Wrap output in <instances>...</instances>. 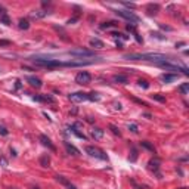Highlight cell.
Masks as SVG:
<instances>
[{
  "instance_id": "3957f363",
  "label": "cell",
  "mask_w": 189,
  "mask_h": 189,
  "mask_svg": "<svg viewBox=\"0 0 189 189\" xmlns=\"http://www.w3.org/2000/svg\"><path fill=\"white\" fill-rule=\"evenodd\" d=\"M157 67L162 68V70H167V71H182V74L185 75H189V70L185 67V65H180L176 62V59H171V61H164V62H158L155 64Z\"/></svg>"
},
{
  "instance_id": "f6af8a7d",
  "label": "cell",
  "mask_w": 189,
  "mask_h": 189,
  "mask_svg": "<svg viewBox=\"0 0 189 189\" xmlns=\"http://www.w3.org/2000/svg\"><path fill=\"white\" fill-rule=\"evenodd\" d=\"M11 152H12V155H13V157H16V152H15V149H12V148H11Z\"/></svg>"
},
{
  "instance_id": "603a6c76",
  "label": "cell",
  "mask_w": 189,
  "mask_h": 189,
  "mask_svg": "<svg viewBox=\"0 0 189 189\" xmlns=\"http://www.w3.org/2000/svg\"><path fill=\"white\" fill-rule=\"evenodd\" d=\"M49 164H50V158L47 155H43L40 158V166L41 167H49Z\"/></svg>"
},
{
  "instance_id": "d6986e66",
  "label": "cell",
  "mask_w": 189,
  "mask_h": 189,
  "mask_svg": "<svg viewBox=\"0 0 189 189\" xmlns=\"http://www.w3.org/2000/svg\"><path fill=\"white\" fill-rule=\"evenodd\" d=\"M90 46L92 47H96V49H102V47H104L105 45H104V41H102V40H99V39H90Z\"/></svg>"
},
{
  "instance_id": "44dd1931",
  "label": "cell",
  "mask_w": 189,
  "mask_h": 189,
  "mask_svg": "<svg viewBox=\"0 0 189 189\" xmlns=\"http://www.w3.org/2000/svg\"><path fill=\"white\" fill-rule=\"evenodd\" d=\"M47 13H49V12H46V11H36V12H33V13H31V18H34V19L45 18Z\"/></svg>"
},
{
  "instance_id": "cb8c5ba5",
  "label": "cell",
  "mask_w": 189,
  "mask_h": 189,
  "mask_svg": "<svg viewBox=\"0 0 189 189\" xmlns=\"http://www.w3.org/2000/svg\"><path fill=\"white\" fill-rule=\"evenodd\" d=\"M179 92L182 94H188L189 93V83H183L182 86H179Z\"/></svg>"
},
{
  "instance_id": "7dc6e473",
  "label": "cell",
  "mask_w": 189,
  "mask_h": 189,
  "mask_svg": "<svg viewBox=\"0 0 189 189\" xmlns=\"http://www.w3.org/2000/svg\"><path fill=\"white\" fill-rule=\"evenodd\" d=\"M180 189H186V188H180Z\"/></svg>"
},
{
  "instance_id": "7402d4cb",
  "label": "cell",
  "mask_w": 189,
  "mask_h": 189,
  "mask_svg": "<svg viewBox=\"0 0 189 189\" xmlns=\"http://www.w3.org/2000/svg\"><path fill=\"white\" fill-rule=\"evenodd\" d=\"M18 27H19L21 30H28V28H30V21H28L27 18H22V19H19Z\"/></svg>"
},
{
  "instance_id": "8992f818",
  "label": "cell",
  "mask_w": 189,
  "mask_h": 189,
  "mask_svg": "<svg viewBox=\"0 0 189 189\" xmlns=\"http://www.w3.org/2000/svg\"><path fill=\"white\" fill-rule=\"evenodd\" d=\"M120 18H124V19H127V21H130V22H139L140 19H139V16L137 15H134L133 12H130V11H114Z\"/></svg>"
},
{
  "instance_id": "6da1fadb",
  "label": "cell",
  "mask_w": 189,
  "mask_h": 189,
  "mask_svg": "<svg viewBox=\"0 0 189 189\" xmlns=\"http://www.w3.org/2000/svg\"><path fill=\"white\" fill-rule=\"evenodd\" d=\"M124 59H132V61H149L154 64L164 62V61H171V56L161 55V53H126L123 56Z\"/></svg>"
},
{
  "instance_id": "484cf974",
  "label": "cell",
  "mask_w": 189,
  "mask_h": 189,
  "mask_svg": "<svg viewBox=\"0 0 189 189\" xmlns=\"http://www.w3.org/2000/svg\"><path fill=\"white\" fill-rule=\"evenodd\" d=\"M111 27H117V22L109 21V22H104V24H100V28H102V30H106V28H111Z\"/></svg>"
},
{
  "instance_id": "7bdbcfd3",
  "label": "cell",
  "mask_w": 189,
  "mask_h": 189,
  "mask_svg": "<svg viewBox=\"0 0 189 189\" xmlns=\"http://www.w3.org/2000/svg\"><path fill=\"white\" fill-rule=\"evenodd\" d=\"M15 87H16V89H21V81H19V80H16V84H15Z\"/></svg>"
},
{
  "instance_id": "7c38bea8",
  "label": "cell",
  "mask_w": 189,
  "mask_h": 189,
  "mask_svg": "<svg viewBox=\"0 0 189 189\" xmlns=\"http://www.w3.org/2000/svg\"><path fill=\"white\" fill-rule=\"evenodd\" d=\"M148 166H149V170H152L154 173H155L160 179H161V174L158 173V168H160V160L158 158H155V160H151L149 162H148Z\"/></svg>"
},
{
  "instance_id": "4dcf8cb0",
  "label": "cell",
  "mask_w": 189,
  "mask_h": 189,
  "mask_svg": "<svg viewBox=\"0 0 189 189\" xmlns=\"http://www.w3.org/2000/svg\"><path fill=\"white\" fill-rule=\"evenodd\" d=\"M43 100L45 102H49V104H55V98H52V96H49V94H43Z\"/></svg>"
},
{
  "instance_id": "52a82bcc",
  "label": "cell",
  "mask_w": 189,
  "mask_h": 189,
  "mask_svg": "<svg viewBox=\"0 0 189 189\" xmlns=\"http://www.w3.org/2000/svg\"><path fill=\"white\" fill-rule=\"evenodd\" d=\"M92 81V75H90V73H87V71H80L79 74L75 75V83H79V84H89Z\"/></svg>"
},
{
  "instance_id": "2e32d148",
  "label": "cell",
  "mask_w": 189,
  "mask_h": 189,
  "mask_svg": "<svg viewBox=\"0 0 189 189\" xmlns=\"http://www.w3.org/2000/svg\"><path fill=\"white\" fill-rule=\"evenodd\" d=\"M112 81L114 83H120V84H127L128 79H127V75H124V74H115V75H112Z\"/></svg>"
},
{
  "instance_id": "836d02e7",
  "label": "cell",
  "mask_w": 189,
  "mask_h": 189,
  "mask_svg": "<svg viewBox=\"0 0 189 189\" xmlns=\"http://www.w3.org/2000/svg\"><path fill=\"white\" fill-rule=\"evenodd\" d=\"M136 158H137V151L133 148V149H132V157H130V161H136Z\"/></svg>"
},
{
  "instance_id": "4fadbf2b",
  "label": "cell",
  "mask_w": 189,
  "mask_h": 189,
  "mask_svg": "<svg viewBox=\"0 0 189 189\" xmlns=\"http://www.w3.org/2000/svg\"><path fill=\"white\" fill-rule=\"evenodd\" d=\"M55 179L58 180L59 183H62L64 186H67L68 189H77V188H75V186H74V185L70 182V180H68L67 177H64V176H59V174H56V176H55Z\"/></svg>"
},
{
  "instance_id": "ab89813d",
  "label": "cell",
  "mask_w": 189,
  "mask_h": 189,
  "mask_svg": "<svg viewBox=\"0 0 189 189\" xmlns=\"http://www.w3.org/2000/svg\"><path fill=\"white\" fill-rule=\"evenodd\" d=\"M7 45H11V41H7V40H0V46H7Z\"/></svg>"
},
{
  "instance_id": "f546056e",
  "label": "cell",
  "mask_w": 189,
  "mask_h": 189,
  "mask_svg": "<svg viewBox=\"0 0 189 189\" xmlns=\"http://www.w3.org/2000/svg\"><path fill=\"white\" fill-rule=\"evenodd\" d=\"M128 130H130L132 133H134V134H137L139 133V127H137V124L132 123V124H128Z\"/></svg>"
},
{
  "instance_id": "8fae6325",
  "label": "cell",
  "mask_w": 189,
  "mask_h": 189,
  "mask_svg": "<svg viewBox=\"0 0 189 189\" xmlns=\"http://www.w3.org/2000/svg\"><path fill=\"white\" fill-rule=\"evenodd\" d=\"M68 128H70V130L77 136V137H80V139H83V140H86V139H87V136H86L84 133H81L80 132V124L79 123H75V124H71L70 127H68Z\"/></svg>"
},
{
  "instance_id": "277c9868",
  "label": "cell",
  "mask_w": 189,
  "mask_h": 189,
  "mask_svg": "<svg viewBox=\"0 0 189 189\" xmlns=\"http://www.w3.org/2000/svg\"><path fill=\"white\" fill-rule=\"evenodd\" d=\"M67 53L77 58V59H86V58H94L96 56V52L89 50V49H83V47H77V49H73V50H68Z\"/></svg>"
},
{
  "instance_id": "9c48e42d",
  "label": "cell",
  "mask_w": 189,
  "mask_h": 189,
  "mask_svg": "<svg viewBox=\"0 0 189 189\" xmlns=\"http://www.w3.org/2000/svg\"><path fill=\"white\" fill-rule=\"evenodd\" d=\"M27 83L31 86V87H36V89H40L41 86H43V83H41V80L39 79V77H36V75H28L27 79Z\"/></svg>"
},
{
  "instance_id": "e0dca14e",
  "label": "cell",
  "mask_w": 189,
  "mask_h": 189,
  "mask_svg": "<svg viewBox=\"0 0 189 189\" xmlns=\"http://www.w3.org/2000/svg\"><path fill=\"white\" fill-rule=\"evenodd\" d=\"M92 136H93L96 140H99V139H102V137H104V130H102V128H99V127H94L93 130H92Z\"/></svg>"
},
{
  "instance_id": "d590c367",
  "label": "cell",
  "mask_w": 189,
  "mask_h": 189,
  "mask_svg": "<svg viewBox=\"0 0 189 189\" xmlns=\"http://www.w3.org/2000/svg\"><path fill=\"white\" fill-rule=\"evenodd\" d=\"M126 7H128V9H134V7H136V5L134 3H127V2H121Z\"/></svg>"
},
{
  "instance_id": "5bb4252c",
  "label": "cell",
  "mask_w": 189,
  "mask_h": 189,
  "mask_svg": "<svg viewBox=\"0 0 189 189\" xmlns=\"http://www.w3.org/2000/svg\"><path fill=\"white\" fill-rule=\"evenodd\" d=\"M39 139H40V142H41L43 145H45V146H47L50 151H56V148L53 146V143L50 142V139H49V137H47L46 134H40V137H39Z\"/></svg>"
},
{
  "instance_id": "bcb514c9",
  "label": "cell",
  "mask_w": 189,
  "mask_h": 189,
  "mask_svg": "<svg viewBox=\"0 0 189 189\" xmlns=\"http://www.w3.org/2000/svg\"><path fill=\"white\" fill-rule=\"evenodd\" d=\"M33 189H40V188H33Z\"/></svg>"
},
{
  "instance_id": "f35d334b",
  "label": "cell",
  "mask_w": 189,
  "mask_h": 189,
  "mask_svg": "<svg viewBox=\"0 0 189 189\" xmlns=\"http://www.w3.org/2000/svg\"><path fill=\"white\" fill-rule=\"evenodd\" d=\"M34 100H37V102H45L43 100V96H39V94H36V96H33Z\"/></svg>"
},
{
  "instance_id": "ba28073f",
  "label": "cell",
  "mask_w": 189,
  "mask_h": 189,
  "mask_svg": "<svg viewBox=\"0 0 189 189\" xmlns=\"http://www.w3.org/2000/svg\"><path fill=\"white\" fill-rule=\"evenodd\" d=\"M70 99L73 102H84V100H89V94L83 92H75L70 94Z\"/></svg>"
},
{
  "instance_id": "7a4b0ae2",
  "label": "cell",
  "mask_w": 189,
  "mask_h": 189,
  "mask_svg": "<svg viewBox=\"0 0 189 189\" xmlns=\"http://www.w3.org/2000/svg\"><path fill=\"white\" fill-rule=\"evenodd\" d=\"M30 61L41 68H47V70H53V68H59L64 67V62L56 61V59H50V58H43V56H31Z\"/></svg>"
},
{
  "instance_id": "c3c4849f",
  "label": "cell",
  "mask_w": 189,
  "mask_h": 189,
  "mask_svg": "<svg viewBox=\"0 0 189 189\" xmlns=\"http://www.w3.org/2000/svg\"><path fill=\"white\" fill-rule=\"evenodd\" d=\"M11 189H15V188H11Z\"/></svg>"
},
{
  "instance_id": "4316f807",
  "label": "cell",
  "mask_w": 189,
  "mask_h": 189,
  "mask_svg": "<svg viewBox=\"0 0 189 189\" xmlns=\"http://www.w3.org/2000/svg\"><path fill=\"white\" fill-rule=\"evenodd\" d=\"M151 98H152L154 100H158V102H161V104H164V102H166V98L162 96V94H160V93H155V94H152Z\"/></svg>"
},
{
  "instance_id": "ac0fdd59",
  "label": "cell",
  "mask_w": 189,
  "mask_h": 189,
  "mask_svg": "<svg viewBox=\"0 0 189 189\" xmlns=\"http://www.w3.org/2000/svg\"><path fill=\"white\" fill-rule=\"evenodd\" d=\"M140 146H143L145 149H148L149 152H152V154H155L157 151H155V146L151 143V142H148V140H142L140 142Z\"/></svg>"
},
{
  "instance_id": "e575fe53",
  "label": "cell",
  "mask_w": 189,
  "mask_h": 189,
  "mask_svg": "<svg viewBox=\"0 0 189 189\" xmlns=\"http://www.w3.org/2000/svg\"><path fill=\"white\" fill-rule=\"evenodd\" d=\"M0 164H2V167H7V160L5 158V157H0Z\"/></svg>"
},
{
  "instance_id": "60d3db41",
  "label": "cell",
  "mask_w": 189,
  "mask_h": 189,
  "mask_svg": "<svg viewBox=\"0 0 189 189\" xmlns=\"http://www.w3.org/2000/svg\"><path fill=\"white\" fill-rule=\"evenodd\" d=\"M114 108L120 111V109H121V104H120V102H114Z\"/></svg>"
},
{
  "instance_id": "74e56055",
  "label": "cell",
  "mask_w": 189,
  "mask_h": 189,
  "mask_svg": "<svg viewBox=\"0 0 189 189\" xmlns=\"http://www.w3.org/2000/svg\"><path fill=\"white\" fill-rule=\"evenodd\" d=\"M151 36H152V37H157V39H160V40H166V37H162L161 34H158V33H152Z\"/></svg>"
},
{
  "instance_id": "d6a6232c",
  "label": "cell",
  "mask_w": 189,
  "mask_h": 189,
  "mask_svg": "<svg viewBox=\"0 0 189 189\" xmlns=\"http://www.w3.org/2000/svg\"><path fill=\"white\" fill-rule=\"evenodd\" d=\"M137 83H139V86H140V87H143V89H148L149 87V83L146 80H139Z\"/></svg>"
},
{
  "instance_id": "83f0119b",
  "label": "cell",
  "mask_w": 189,
  "mask_h": 189,
  "mask_svg": "<svg viewBox=\"0 0 189 189\" xmlns=\"http://www.w3.org/2000/svg\"><path fill=\"white\" fill-rule=\"evenodd\" d=\"M0 24L11 25V19H9V16H7V13H5V15H2V16H0Z\"/></svg>"
},
{
  "instance_id": "5b68a950",
  "label": "cell",
  "mask_w": 189,
  "mask_h": 189,
  "mask_svg": "<svg viewBox=\"0 0 189 189\" xmlns=\"http://www.w3.org/2000/svg\"><path fill=\"white\" fill-rule=\"evenodd\" d=\"M84 149H86V152H87L90 157H93V158L104 160V161H106V160H108L106 154H105L104 151H102V149H99L98 146H93V145H87V146H86Z\"/></svg>"
},
{
  "instance_id": "8d00e7d4",
  "label": "cell",
  "mask_w": 189,
  "mask_h": 189,
  "mask_svg": "<svg viewBox=\"0 0 189 189\" xmlns=\"http://www.w3.org/2000/svg\"><path fill=\"white\" fill-rule=\"evenodd\" d=\"M0 134H2V136H7V134H9V132H7L5 127H2V126H0Z\"/></svg>"
},
{
  "instance_id": "1f68e13d",
  "label": "cell",
  "mask_w": 189,
  "mask_h": 189,
  "mask_svg": "<svg viewBox=\"0 0 189 189\" xmlns=\"http://www.w3.org/2000/svg\"><path fill=\"white\" fill-rule=\"evenodd\" d=\"M111 36H114V37H121V39H124V40H127V39H128L127 36H124V34L118 33V31H111Z\"/></svg>"
},
{
  "instance_id": "9a60e30c",
  "label": "cell",
  "mask_w": 189,
  "mask_h": 189,
  "mask_svg": "<svg viewBox=\"0 0 189 189\" xmlns=\"http://www.w3.org/2000/svg\"><path fill=\"white\" fill-rule=\"evenodd\" d=\"M64 145H65V149H67L68 154H71V155H74V157H79L80 155V151L77 149L74 145H71L70 142H64Z\"/></svg>"
},
{
  "instance_id": "f1b7e54d",
  "label": "cell",
  "mask_w": 189,
  "mask_h": 189,
  "mask_svg": "<svg viewBox=\"0 0 189 189\" xmlns=\"http://www.w3.org/2000/svg\"><path fill=\"white\" fill-rule=\"evenodd\" d=\"M109 130L112 132L115 136H121V132H120V128H118L117 126H114V124H109Z\"/></svg>"
},
{
  "instance_id": "ee69618b",
  "label": "cell",
  "mask_w": 189,
  "mask_h": 189,
  "mask_svg": "<svg viewBox=\"0 0 189 189\" xmlns=\"http://www.w3.org/2000/svg\"><path fill=\"white\" fill-rule=\"evenodd\" d=\"M77 19H79V18H77V16H75V18H73V19H70V21H68V24H73V22H75Z\"/></svg>"
},
{
  "instance_id": "b9f144b4",
  "label": "cell",
  "mask_w": 189,
  "mask_h": 189,
  "mask_svg": "<svg viewBox=\"0 0 189 189\" xmlns=\"http://www.w3.org/2000/svg\"><path fill=\"white\" fill-rule=\"evenodd\" d=\"M5 13H6L5 7H3V6H0V16H2V15H5Z\"/></svg>"
},
{
  "instance_id": "30bf717a",
  "label": "cell",
  "mask_w": 189,
  "mask_h": 189,
  "mask_svg": "<svg viewBox=\"0 0 189 189\" xmlns=\"http://www.w3.org/2000/svg\"><path fill=\"white\" fill-rule=\"evenodd\" d=\"M177 79H179V74H176V73L162 74V75L160 77V80H161L162 83H173V81H176Z\"/></svg>"
},
{
  "instance_id": "ffe728a7",
  "label": "cell",
  "mask_w": 189,
  "mask_h": 189,
  "mask_svg": "<svg viewBox=\"0 0 189 189\" xmlns=\"http://www.w3.org/2000/svg\"><path fill=\"white\" fill-rule=\"evenodd\" d=\"M158 11H160V6H158V5L149 3V5L146 6V12H148L149 15H155V13H157Z\"/></svg>"
},
{
  "instance_id": "d4e9b609",
  "label": "cell",
  "mask_w": 189,
  "mask_h": 189,
  "mask_svg": "<svg viewBox=\"0 0 189 189\" xmlns=\"http://www.w3.org/2000/svg\"><path fill=\"white\" fill-rule=\"evenodd\" d=\"M87 94H89V100H93V102H99L100 100L99 93H96V92H92V93H87Z\"/></svg>"
}]
</instances>
